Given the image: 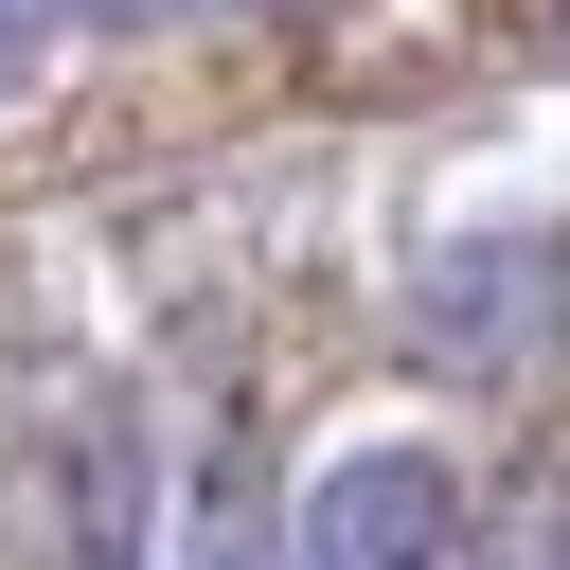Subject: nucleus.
Segmentation results:
<instances>
[{"label": "nucleus", "mask_w": 570, "mask_h": 570, "mask_svg": "<svg viewBox=\"0 0 570 570\" xmlns=\"http://www.w3.org/2000/svg\"><path fill=\"white\" fill-rule=\"evenodd\" d=\"M267 18H321V0H267Z\"/></svg>", "instance_id": "obj_6"}, {"label": "nucleus", "mask_w": 570, "mask_h": 570, "mask_svg": "<svg viewBox=\"0 0 570 570\" xmlns=\"http://www.w3.org/2000/svg\"><path fill=\"white\" fill-rule=\"evenodd\" d=\"M53 570H160V445L125 392H71L53 428Z\"/></svg>", "instance_id": "obj_2"}, {"label": "nucleus", "mask_w": 570, "mask_h": 570, "mask_svg": "<svg viewBox=\"0 0 570 570\" xmlns=\"http://www.w3.org/2000/svg\"><path fill=\"white\" fill-rule=\"evenodd\" d=\"M160 570H285V517H267L249 481H214V499L178 517V552H160Z\"/></svg>", "instance_id": "obj_3"}, {"label": "nucleus", "mask_w": 570, "mask_h": 570, "mask_svg": "<svg viewBox=\"0 0 570 570\" xmlns=\"http://www.w3.org/2000/svg\"><path fill=\"white\" fill-rule=\"evenodd\" d=\"M71 18H89V36H178L196 0H71Z\"/></svg>", "instance_id": "obj_5"}, {"label": "nucleus", "mask_w": 570, "mask_h": 570, "mask_svg": "<svg viewBox=\"0 0 570 570\" xmlns=\"http://www.w3.org/2000/svg\"><path fill=\"white\" fill-rule=\"evenodd\" d=\"M53 18H71V0H0V89H18L36 53H53Z\"/></svg>", "instance_id": "obj_4"}, {"label": "nucleus", "mask_w": 570, "mask_h": 570, "mask_svg": "<svg viewBox=\"0 0 570 570\" xmlns=\"http://www.w3.org/2000/svg\"><path fill=\"white\" fill-rule=\"evenodd\" d=\"M552 570H570V552H552Z\"/></svg>", "instance_id": "obj_7"}, {"label": "nucleus", "mask_w": 570, "mask_h": 570, "mask_svg": "<svg viewBox=\"0 0 570 570\" xmlns=\"http://www.w3.org/2000/svg\"><path fill=\"white\" fill-rule=\"evenodd\" d=\"M285 570H463V481L428 445H338L285 517Z\"/></svg>", "instance_id": "obj_1"}]
</instances>
